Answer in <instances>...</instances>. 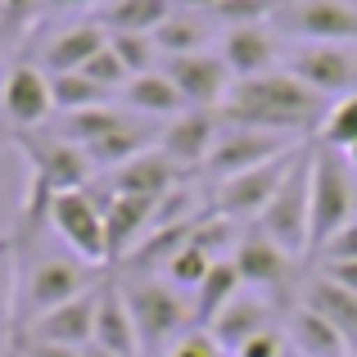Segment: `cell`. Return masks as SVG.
<instances>
[{
  "mask_svg": "<svg viewBox=\"0 0 357 357\" xmlns=\"http://www.w3.org/2000/svg\"><path fill=\"white\" fill-rule=\"evenodd\" d=\"M218 0H172V9H190V14H213Z\"/></svg>",
  "mask_w": 357,
  "mask_h": 357,
  "instance_id": "42",
  "label": "cell"
},
{
  "mask_svg": "<svg viewBox=\"0 0 357 357\" xmlns=\"http://www.w3.org/2000/svg\"><path fill=\"white\" fill-rule=\"evenodd\" d=\"M158 73H167V82L181 91L185 109H213V105L222 109V100L231 96V86H236V77H231V68L222 63V54H208V50L163 59Z\"/></svg>",
  "mask_w": 357,
  "mask_h": 357,
  "instance_id": "12",
  "label": "cell"
},
{
  "mask_svg": "<svg viewBox=\"0 0 357 357\" xmlns=\"http://www.w3.org/2000/svg\"><path fill=\"white\" fill-rule=\"evenodd\" d=\"M154 45L163 59H176V54H199L204 45L213 41V18L208 14H190V9H172L163 23L154 27Z\"/></svg>",
  "mask_w": 357,
  "mask_h": 357,
  "instance_id": "26",
  "label": "cell"
},
{
  "mask_svg": "<svg viewBox=\"0 0 357 357\" xmlns=\"http://www.w3.org/2000/svg\"><path fill=\"white\" fill-rule=\"evenodd\" d=\"M122 109H131L136 118H145V122H172V118H181L185 114V100H181V91L167 82V73H140V77H131L127 86H122Z\"/></svg>",
  "mask_w": 357,
  "mask_h": 357,
  "instance_id": "22",
  "label": "cell"
},
{
  "mask_svg": "<svg viewBox=\"0 0 357 357\" xmlns=\"http://www.w3.org/2000/svg\"><path fill=\"white\" fill-rule=\"evenodd\" d=\"M218 131H222L218 109H185L181 118L163 122L158 149H163L181 172H199L204 158H208V149H213V140H218Z\"/></svg>",
  "mask_w": 357,
  "mask_h": 357,
  "instance_id": "14",
  "label": "cell"
},
{
  "mask_svg": "<svg viewBox=\"0 0 357 357\" xmlns=\"http://www.w3.org/2000/svg\"><path fill=\"white\" fill-rule=\"evenodd\" d=\"M236 357H285V335L271 326V331H262V335H253L249 344L236 353Z\"/></svg>",
  "mask_w": 357,
  "mask_h": 357,
  "instance_id": "38",
  "label": "cell"
},
{
  "mask_svg": "<svg viewBox=\"0 0 357 357\" xmlns=\"http://www.w3.org/2000/svg\"><path fill=\"white\" fill-rule=\"evenodd\" d=\"M41 9H45V0H0V27L5 32H23L27 23H36Z\"/></svg>",
  "mask_w": 357,
  "mask_h": 357,
  "instance_id": "36",
  "label": "cell"
},
{
  "mask_svg": "<svg viewBox=\"0 0 357 357\" xmlns=\"http://www.w3.org/2000/svg\"><path fill=\"white\" fill-rule=\"evenodd\" d=\"M289 344H294L298 357H357L353 344L344 340L321 312H312L307 303L289 307Z\"/></svg>",
  "mask_w": 357,
  "mask_h": 357,
  "instance_id": "24",
  "label": "cell"
},
{
  "mask_svg": "<svg viewBox=\"0 0 357 357\" xmlns=\"http://www.w3.org/2000/svg\"><path fill=\"white\" fill-rule=\"evenodd\" d=\"M298 303H307L312 312H321L326 321L353 344V353H357V294H353V289L335 285L331 276H312L303 289H298Z\"/></svg>",
  "mask_w": 357,
  "mask_h": 357,
  "instance_id": "25",
  "label": "cell"
},
{
  "mask_svg": "<svg viewBox=\"0 0 357 357\" xmlns=\"http://www.w3.org/2000/svg\"><path fill=\"white\" fill-rule=\"evenodd\" d=\"M14 294H18V244L0 240V321H9V312H14Z\"/></svg>",
  "mask_w": 357,
  "mask_h": 357,
  "instance_id": "34",
  "label": "cell"
},
{
  "mask_svg": "<svg viewBox=\"0 0 357 357\" xmlns=\"http://www.w3.org/2000/svg\"><path fill=\"white\" fill-rule=\"evenodd\" d=\"M353 5H357V0H353Z\"/></svg>",
  "mask_w": 357,
  "mask_h": 357,
  "instance_id": "46",
  "label": "cell"
},
{
  "mask_svg": "<svg viewBox=\"0 0 357 357\" xmlns=\"http://www.w3.org/2000/svg\"><path fill=\"white\" fill-rule=\"evenodd\" d=\"M100 285V267L82 258H63V253H45V258L32 262V271L23 276V326L36 321L50 307L73 303L77 294Z\"/></svg>",
  "mask_w": 357,
  "mask_h": 357,
  "instance_id": "5",
  "label": "cell"
},
{
  "mask_svg": "<svg viewBox=\"0 0 357 357\" xmlns=\"http://www.w3.org/2000/svg\"><path fill=\"white\" fill-rule=\"evenodd\" d=\"M317 145L340 149V154H349V149L357 145V91H353V96L331 100L321 127H317Z\"/></svg>",
  "mask_w": 357,
  "mask_h": 357,
  "instance_id": "30",
  "label": "cell"
},
{
  "mask_svg": "<svg viewBox=\"0 0 357 357\" xmlns=\"http://www.w3.org/2000/svg\"><path fill=\"white\" fill-rule=\"evenodd\" d=\"M213 262H218V258H208L199 244H185L181 253H172V258L163 262V280H167V285H181V289H199L204 276L213 271Z\"/></svg>",
  "mask_w": 357,
  "mask_h": 357,
  "instance_id": "32",
  "label": "cell"
},
{
  "mask_svg": "<svg viewBox=\"0 0 357 357\" xmlns=\"http://www.w3.org/2000/svg\"><path fill=\"white\" fill-rule=\"evenodd\" d=\"M167 357H222V344L213 340L208 331H199V326H195V331H185L181 340L167 349Z\"/></svg>",
  "mask_w": 357,
  "mask_h": 357,
  "instance_id": "37",
  "label": "cell"
},
{
  "mask_svg": "<svg viewBox=\"0 0 357 357\" xmlns=\"http://www.w3.org/2000/svg\"><path fill=\"white\" fill-rule=\"evenodd\" d=\"M0 114L14 131H36L41 122H50L54 114L50 73L36 63H14L0 82Z\"/></svg>",
  "mask_w": 357,
  "mask_h": 357,
  "instance_id": "13",
  "label": "cell"
},
{
  "mask_svg": "<svg viewBox=\"0 0 357 357\" xmlns=\"http://www.w3.org/2000/svg\"><path fill=\"white\" fill-rule=\"evenodd\" d=\"M100 285H105V280H100ZM100 285L86 289V294H77L73 303L41 312L36 321H27L18 335L41 340V344H63V349H86L91 335H96V294H100Z\"/></svg>",
  "mask_w": 357,
  "mask_h": 357,
  "instance_id": "17",
  "label": "cell"
},
{
  "mask_svg": "<svg viewBox=\"0 0 357 357\" xmlns=\"http://www.w3.org/2000/svg\"><path fill=\"white\" fill-rule=\"evenodd\" d=\"M236 294H244V280H240L236 262H231V258H218V262H213V271L204 276V285L195 289V326H199V331H208V321Z\"/></svg>",
  "mask_w": 357,
  "mask_h": 357,
  "instance_id": "28",
  "label": "cell"
},
{
  "mask_svg": "<svg viewBox=\"0 0 357 357\" xmlns=\"http://www.w3.org/2000/svg\"><path fill=\"white\" fill-rule=\"evenodd\" d=\"M285 68L317 96L340 100L357 91V45H298L285 54Z\"/></svg>",
  "mask_w": 357,
  "mask_h": 357,
  "instance_id": "11",
  "label": "cell"
},
{
  "mask_svg": "<svg viewBox=\"0 0 357 357\" xmlns=\"http://www.w3.org/2000/svg\"><path fill=\"white\" fill-rule=\"evenodd\" d=\"M109 50L122 59V68H127L131 77L154 73V59H163L158 45H154V36H145V32H109Z\"/></svg>",
  "mask_w": 357,
  "mask_h": 357,
  "instance_id": "31",
  "label": "cell"
},
{
  "mask_svg": "<svg viewBox=\"0 0 357 357\" xmlns=\"http://www.w3.org/2000/svg\"><path fill=\"white\" fill-rule=\"evenodd\" d=\"M276 27L271 23H240V27H227L222 32V63L231 68V77L244 82V77H262L280 63V45H276Z\"/></svg>",
  "mask_w": 357,
  "mask_h": 357,
  "instance_id": "15",
  "label": "cell"
},
{
  "mask_svg": "<svg viewBox=\"0 0 357 357\" xmlns=\"http://www.w3.org/2000/svg\"><path fill=\"white\" fill-rule=\"evenodd\" d=\"M82 73H86L91 82H100L105 91H114V96H122V86L131 82V73L122 68V59H118L114 50H109V45H105V50H100V54H96V59H91V63H86Z\"/></svg>",
  "mask_w": 357,
  "mask_h": 357,
  "instance_id": "33",
  "label": "cell"
},
{
  "mask_svg": "<svg viewBox=\"0 0 357 357\" xmlns=\"http://www.w3.org/2000/svg\"><path fill=\"white\" fill-rule=\"evenodd\" d=\"M122 298L131 307V321H136V335H140V353L145 349H172L190 326V312H185L176 285L158 276H122Z\"/></svg>",
  "mask_w": 357,
  "mask_h": 357,
  "instance_id": "3",
  "label": "cell"
},
{
  "mask_svg": "<svg viewBox=\"0 0 357 357\" xmlns=\"http://www.w3.org/2000/svg\"><path fill=\"white\" fill-rule=\"evenodd\" d=\"M82 357H118V353H109V349H100V344H86V349H82Z\"/></svg>",
  "mask_w": 357,
  "mask_h": 357,
  "instance_id": "43",
  "label": "cell"
},
{
  "mask_svg": "<svg viewBox=\"0 0 357 357\" xmlns=\"http://www.w3.org/2000/svg\"><path fill=\"white\" fill-rule=\"evenodd\" d=\"M344 158H349V167H353V176H357V145H353V149H349Z\"/></svg>",
  "mask_w": 357,
  "mask_h": 357,
  "instance_id": "44",
  "label": "cell"
},
{
  "mask_svg": "<svg viewBox=\"0 0 357 357\" xmlns=\"http://www.w3.org/2000/svg\"><path fill=\"white\" fill-rule=\"evenodd\" d=\"M321 276H331L335 285H344V289H353V294H357V262H340V267H321Z\"/></svg>",
  "mask_w": 357,
  "mask_h": 357,
  "instance_id": "40",
  "label": "cell"
},
{
  "mask_svg": "<svg viewBox=\"0 0 357 357\" xmlns=\"http://www.w3.org/2000/svg\"><path fill=\"white\" fill-rule=\"evenodd\" d=\"M105 236H109V258H127L140 240L154 231V208L158 199H145V195H118L105 190Z\"/></svg>",
  "mask_w": 357,
  "mask_h": 357,
  "instance_id": "18",
  "label": "cell"
},
{
  "mask_svg": "<svg viewBox=\"0 0 357 357\" xmlns=\"http://www.w3.org/2000/svg\"><path fill=\"white\" fill-rule=\"evenodd\" d=\"M231 262H236L244 285H253V289H285L298 258L289 249H280L276 240H267L262 231H244L240 244L231 249Z\"/></svg>",
  "mask_w": 357,
  "mask_h": 357,
  "instance_id": "16",
  "label": "cell"
},
{
  "mask_svg": "<svg viewBox=\"0 0 357 357\" xmlns=\"http://www.w3.org/2000/svg\"><path fill=\"white\" fill-rule=\"evenodd\" d=\"M50 91H54V109H59L63 118L86 114V109H105L109 100H114V91L91 82L86 73H50Z\"/></svg>",
  "mask_w": 357,
  "mask_h": 357,
  "instance_id": "29",
  "label": "cell"
},
{
  "mask_svg": "<svg viewBox=\"0 0 357 357\" xmlns=\"http://www.w3.org/2000/svg\"><path fill=\"white\" fill-rule=\"evenodd\" d=\"M181 167L172 163V158L163 154V149H145L140 158H131V163H122L114 172V181H109V190L118 195H145V199H163L167 190H176L181 185Z\"/></svg>",
  "mask_w": 357,
  "mask_h": 357,
  "instance_id": "21",
  "label": "cell"
},
{
  "mask_svg": "<svg viewBox=\"0 0 357 357\" xmlns=\"http://www.w3.org/2000/svg\"><path fill=\"white\" fill-rule=\"evenodd\" d=\"M14 357H82V349H63V344H41V340H27V335H14Z\"/></svg>",
  "mask_w": 357,
  "mask_h": 357,
  "instance_id": "39",
  "label": "cell"
},
{
  "mask_svg": "<svg viewBox=\"0 0 357 357\" xmlns=\"http://www.w3.org/2000/svg\"><path fill=\"white\" fill-rule=\"evenodd\" d=\"M326 109H331V100L317 96L312 86H303L289 68H271V73H262V77L236 82L231 96L222 100L218 118L240 122V127L280 131V136H303V131L321 127Z\"/></svg>",
  "mask_w": 357,
  "mask_h": 357,
  "instance_id": "1",
  "label": "cell"
},
{
  "mask_svg": "<svg viewBox=\"0 0 357 357\" xmlns=\"http://www.w3.org/2000/svg\"><path fill=\"white\" fill-rule=\"evenodd\" d=\"M172 14V0H105L96 23L105 32H154Z\"/></svg>",
  "mask_w": 357,
  "mask_h": 357,
  "instance_id": "27",
  "label": "cell"
},
{
  "mask_svg": "<svg viewBox=\"0 0 357 357\" xmlns=\"http://www.w3.org/2000/svg\"><path fill=\"white\" fill-rule=\"evenodd\" d=\"M91 344L118 353V357H140V335H136V321H131V307L122 298V285L118 280H105L96 294V335Z\"/></svg>",
  "mask_w": 357,
  "mask_h": 357,
  "instance_id": "19",
  "label": "cell"
},
{
  "mask_svg": "<svg viewBox=\"0 0 357 357\" xmlns=\"http://www.w3.org/2000/svg\"><path fill=\"white\" fill-rule=\"evenodd\" d=\"M9 140L18 145V154L32 167V181H41L50 195H68V190H86L91 185V158L82 145H73L68 136H41V131H9Z\"/></svg>",
  "mask_w": 357,
  "mask_h": 357,
  "instance_id": "4",
  "label": "cell"
},
{
  "mask_svg": "<svg viewBox=\"0 0 357 357\" xmlns=\"http://www.w3.org/2000/svg\"><path fill=\"white\" fill-rule=\"evenodd\" d=\"M307 176H312V145L298 149L294 167L285 172L280 190L271 195V204L258 218L262 236L276 240L280 249H289L294 258H307Z\"/></svg>",
  "mask_w": 357,
  "mask_h": 357,
  "instance_id": "7",
  "label": "cell"
},
{
  "mask_svg": "<svg viewBox=\"0 0 357 357\" xmlns=\"http://www.w3.org/2000/svg\"><path fill=\"white\" fill-rule=\"evenodd\" d=\"M271 331V303L262 294H236L218 317L208 321V335L222 344V353H240L253 335Z\"/></svg>",
  "mask_w": 357,
  "mask_h": 357,
  "instance_id": "20",
  "label": "cell"
},
{
  "mask_svg": "<svg viewBox=\"0 0 357 357\" xmlns=\"http://www.w3.org/2000/svg\"><path fill=\"white\" fill-rule=\"evenodd\" d=\"M285 357H298V353H285Z\"/></svg>",
  "mask_w": 357,
  "mask_h": 357,
  "instance_id": "45",
  "label": "cell"
},
{
  "mask_svg": "<svg viewBox=\"0 0 357 357\" xmlns=\"http://www.w3.org/2000/svg\"><path fill=\"white\" fill-rule=\"evenodd\" d=\"M271 27L303 45H357V5L353 0H285Z\"/></svg>",
  "mask_w": 357,
  "mask_h": 357,
  "instance_id": "8",
  "label": "cell"
},
{
  "mask_svg": "<svg viewBox=\"0 0 357 357\" xmlns=\"http://www.w3.org/2000/svg\"><path fill=\"white\" fill-rule=\"evenodd\" d=\"M312 262H321V267H340V262H357V222H349L344 231H335V236L321 244V253H317Z\"/></svg>",
  "mask_w": 357,
  "mask_h": 357,
  "instance_id": "35",
  "label": "cell"
},
{
  "mask_svg": "<svg viewBox=\"0 0 357 357\" xmlns=\"http://www.w3.org/2000/svg\"><path fill=\"white\" fill-rule=\"evenodd\" d=\"M50 227L54 236L73 249V258L91 262H109V236H105V199L96 190H68V195H54L50 199Z\"/></svg>",
  "mask_w": 357,
  "mask_h": 357,
  "instance_id": "9",
  "label": "cell"
},
{
  "mask_svg": "<svg viewBox=\"0 0 357 357\" xmlns=\"http://www.w3.org/2000/svg\"><path fill=\"white\" fill-rule=\"evenodd\" d=\"M105 45H109V32L100 23L63 27L59 36H50V45H45V54H41V68L45 73H82Z\"/></svg>",
  "mask_w": 357,
  "mask_h": 357,
  "instance_id": "23",
  "label": "cell"
},
{
  "mask_svg": "<svg viewBox=\"0 0 357 357\" xmlns=\"http://www.w3.org/2000/svg\"><path fill=\"white\" fill-rule=\"evenodd\" d=\"M298 149H303V145H298ZM298 149H289V154L271 158V163H262V167H249V172L231 176V181H218V190H213V213H222V218H231V222L262 218V208H267L271 195L280 190L285 172L294 167Z\"/></svg>",
  "mask_w": 357,
  "mask_h": 357,
  "instance_id": "10",
  "label": "cell"
},
{
  "mask_svg": "<svg viewBox=\"0 0 357 357\" xmlns=\"http://www.w3.org/2000/svg\"><path fill=\"white\" fill-rule=\"evenodd\" d=\"M96 5H105V0H45V9H96Z\"/></svg>",
  "mask_w": 357,
  "mask_h": 357,
  "instance_id": "41",
  "label": "cell"
},
{
  "mask_svg": "<svg viewBox=\"0 0 357 357\" xmlns=\"http://www.w3.org/2000/svg\"><path fill=\"white\" fill-rule=\"evenodd\" d=\"M289 149H298L294 136L262 131V127H240V122H222V131H218V140H213V149H208L199 172L208 176V181H231V176L271 163V158L289 154Z\"/></svg>",
  "mask_w": 357,
  "mask_h": 357,
  "instance_id": "6",
  "label": "cell"
},
{
  "mask_svg": "<svg viewBox=\"0 0 357 357\" xmlns=\"http://www.w3.org/2000/svg\"><path fill=\"white\" fill-rule=\"evenodd\" d=\"M357 222V176L340 149L312 145V176H307V262L321 244Z\"/></svg>",
  "mask_w": 357,
  "mask_h": 357,
  "instance_id": "2",
  "label": "cell"
}]
</instances>
